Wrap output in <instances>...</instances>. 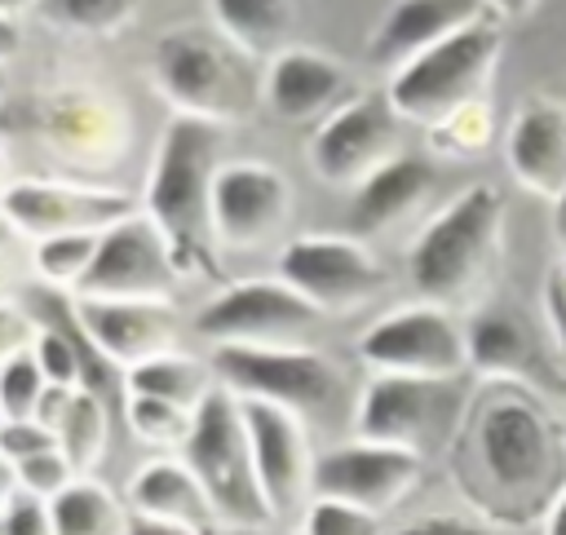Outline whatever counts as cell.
I'll return each instance as SVG.
<instances>
[{
	"label": "cell",
	"mask_w": 566,
	"mask_h": 535,
	"mask_svg": "<svg viewBox=\"0 0 566 535\" xmlns=\"http://www.w3.org/2000/svg\"><path fill=\"white\" fill-rule=\"evenodd\" d=\"M217 146L221 128L203 119L172 115L150 164L146 181V217L164 234L177 274L212 270V181H217Z\"/></svg>",
	"instance_id": "6da1fadb"
},
{
	"label": "cell",
	"mask_w": 566,
	"mask_h": 535,
	"mask_svg": "<svg viewBox=\"0 0 566 535\" xmlns=\"http://www.w3.org/2000/svg\"><path fill=\"white\" fill-rule=\"evenodd\" d=\"M504 234V199L495 186L473 181L438 217L420 225L407 248V279L424 305L460 301L491 270Z\"/></svg>",
	"instance_id": "7a4b0ae2"
},
{
	"label": "cell",
	"mask_w": 566,
	"mask_h": 535,
	"mask_svg": "<svg viewBox=\"0 0 566 535\" xmlns=\"http://www.w3.org/2000/svg\"><path fill=\"white\" fill-rule=\"evenodd\" d=\"M473 451H478L482 482L504 508H526L544 500L566 455V447H557V433L544 407L513 389L482 402L478 424H473Z\"/></svg>",
	"instance_id": "3957f363"
},
{
	"label": "cell",
	"mask_w": 566,
	"mask_h": 535,
	"mask_svg": "<svg viewBox=\"0 0 566 535\" xmlns=\"http://www.w3.org/2000/svg\"><path fill=\"white\" fill-rule=\"evenodd\" d=\"M500 18L486 4V13L455 31L451 40L433 44L429 53L411 57L402 71H394L385 97L394 106L398 119L420 124L424 133L438 128L442 119H451L455 111H464L469 102H482V84L500 57Z\"/></svg>",
	"instance_id": "277c9868"
},
{
	"label": "cell",
	"mask_w": 566,
	"mask_h": 535,
	"mask_svg": "<svg viewBox=\"0 0 566 535\" xmlns=\"http://www.w3.org/2000/svg\"><path fill=\"white\" fill-rule=\"evenodd\" d=\"M155 88L172 106V115L226 124L252 111L256 84L248 75V57L208 31H168L155 44Z\"/></svg>",
	"instance_id": "5b68a950"
},
{
	"label": "cell",
	"mask_w": 566,
	"mask_h": 535,
	"mask_svg": "<svg viewBox=\"0 0 566 535\" xmlns=\"http://www.w3.org/2000/svg\"><path fill=\"white\" fill-rule=\"evenodd\" d=\"M181 460L203 482V491L221 517H230L239 526L274 522L261 500V486H256L252 442H248V424L239 411V394H230L226 385H212L208 398L199 402L190 442L181 447Z\"/></svg>",
	"instance_id": "8992f818"
},
{
	"label": "cell",
	"mask_w": 566,
	"mask_h": 535,
	"mask_svg": "<svg viewBox=\"0 0 566 535\" xmlns=\"http://www.w3.org/2000/svg\"><path fill=\"white\" fill-rule=\"evenodd\" d=\"M212 376L239 398L287 411H323L340 398L336 363L301 345H212Z\"/></svg>",
	"instance_id": "52a82bcc"
},
{
	"label": "cell",
	"mask_w": 566,
	"mask_h": 535,
	"mask_svg": "<svg viewBox=\"0 0 566 535\" xmlns=\"http://www.w3.org/2000/svg\"><path fill=\"white\" fill-rule=\"evenodd\" d=\"M358 358L376 371L455 380L469 367V345L442 305H402L380 314L358 336Z\"/></svg>",
	"instance_id": "ba28073f"
},
{
	"label": "cell",
	"mask_w": 566,
	"mask_h": 535,
	"mask_svg": "<svg viewBox=\"0 0 566 535\" xmlns=\"http://www.w3.org/2000/svg\"><path fill=\"white\" fill-rule=\"evenodd\" d=\"M279 279L301 292L318 314L358 310L385 283V265L354 234H296L279 252Z\"/></svg>",
	"instance_id": "9c48e42d"
},
{
	"label": "cell",
	"mask_w": 566,
	"mask_h": 535,
	"mask_svg": "<svg viewBox=\"0 0 566 535\" xmlns=\"http://www.w3.org/2000/svg\"><path fill=\"white\" fill-rule=\"evenodd\" d=\"M177 279L181 274H177L172 252H168L164 234L155 230V221L133 217V221L102 234L97 256L71 296L75 301H159V305H172Z\"/></svg>",
	"instance_id": "30bf717a"
},
{
	"label": "cell",
	"mask_w": 566,
	"mask_h": 535,
	"mask_svg": "<svg viewBox=\"0 0 566 535\" xmlns=\"http://www.w3.org/2000/svg\"><path fill=\"white\" fill-rule=\"evenodd\" d=\"M137 217V199L111 186H71V181H9L4 221L35 243L57 234H106Z\"/></svg>",
	"instance_id": "8fae6325"
},
{
	"label": "cell",
	"mask_w": 566,
	"mask_h": 535,
	"mask_svg": "<svg viewBox=\"0 0 566 535\" xmlns=\"http://www.w3.org/2000/svg\"><path fill=\"white\" fill-rule=\"evenodd\" d=\"M318 318L323 314L283 279H248L217 292L195 314V332L212 345H287Z\"/></svg>",
	"instance_id": "7c38bea8"
},
{
	"label": "cell",
	"mask_w": 566,
	"mask_h": 535,
	"mask_svg": "<svg viewBox=\"0 0 566 535\" xmlns=\"http://www.w3.org/2000/svg\"><path fill=\"white\" fill-rule=\"evenodd\" d=\"M398 115L389 97H349L310 137V168L327 186H363L376 168L398 159Z\"/></svg>",
	"instance_id": "4fadbf2b"
},
{
	"label": "cell",
	"mask_w": 566,
	"mask_h": 535,
	"mask_svg": "<svg viewBox=\"0 0 566 535\" xmlns=\"http://www.w3.org/2000/svg\"><path fill=\"white\" fill-rule=\"evenodd\" d=\"M424 455L411 447H385V442H345L323 455H314V495L340 500L363 513H385L407 500V491L420 482Z\"/></svg>",
	"instance_id": "5bb4252c"
},
{
	"label": "cell",
	"mask_w": 566,
	"mask_h": 535,
	"mask_svg": "<svg viewBox=\"0 0 566 535\" xmlns=\"http://www.w3.org/2000/svg\"><path fill=\"white\" fill-rule=\"evenodd\" d=\"M248 442H252V469L261 500L270 517H287L314 500V455L305 442V429L296 411L261 402V398H239Z\"/></svg>",
	"instance_id": "9a60e30c"
},
{
	"label": "cell",
	"mask_w": 566,
	"mask_h": 535,
	"mask_svg": "<svg viewBox=\"0 0 566 535\" xmlns=\"http://www.w3.org/2000/svg\"><path fill=\"white\" fill-rule=\"evenodd\" d=\"M292 212V186L279 168L261 159H234L217 168L212 181V234L226 248L270 243Z\"/></svg>",
	"instance_id": "2e32d148"
},
{
	"label": "cell",
	"mask_w": 566,
	"mask_h": 535,
	"mask_svg": "<svg viewBox=\"0 0 566 535\" xmlns=\"http://www.w3.org/2000/svg\"><path fill=\"white\" fill-rule=\"evenodd\" d=\"M447 389H451V380L371 371V380L358 394L354 429L363 442L411 447L424 455V438L438 433L447 420Z\"/></svg>",
	"instance_id": "e0dca14e"
},
{
	"label": "cell",
	"mask_w": 566,
	"mask_h": 535,
	"mask_svg": "<svg viewBox=\"0 0 566 535\" xmlns=\"http://www.w3.org/2000/svg\"><path fill=\"white\" fill-rule=\"evenodd\" d=\"M345 66L318 49L305 44H287L261 80V97L265 106L287 119V124H305V119H327L345 106Z\"/></svg>",
	"instance_id": "ac0fdd59"
},
{
	"label": "cell",
	"mask_w": 566,
	"mask_h": 535,
	"mask_svg": "<svg viewBox=\"0 0 566 535\" xmlns=\"http://www.w3.org/2000/svg\"><path fill=\"white\" fill-rule=\"evenodd\" d=\"M75 314L93 345L115 367H137L146 358L172 354L177 340V310L159 301H75Z\"/></svg>",
	"instance_id": "d6986e66"
},
{
	"label": "cell",
	"mask_w": 566,
	"mask_h": 535,
	"mask_svg": "<svg viewBox=\"0 0 566 535\" xmlns=\"http://www.w3.org/2000/svg\"><path fill=\"white\" fill-rule=\"evenodd\" d=\"M504 159L517 186L557 203L566 195V106L548 97L522 102L504 137Z\"/></svg>",
	"instance_id": "ffe728a7"
},
{
	"label": "cell",
	"mask_w": 566,
	"mask_h": 535,
	"mask_svg": "<svg viewBox=\"0 0 566 535\" xmlns=\"http://www.w3.org/2000/svg\"><path fill=\"white\" fill-rule=\"evenodd\" d=\"M486 13V4L478 0H398L385 9L380 27L371 31V62L376 66H407L411 57L429 53L433 44L451 40L455 31L473 27Z\"/></svg>",
	"instance_id": "44dd1931"
},
{
	"label": "cell",
	"mask_w": 566,
	"mask_h": 535,
	"mask_svg": "<svg viewBox=\"0 0 566 535\" xmlns=\"http://www.w3.org/2000/svg\"><path fill=\"white\" fill-rule=\"evenodd\" d=\"M128 513L186 526L199 535H217V517H221L186 460H146L128 482Z\"/></svg>",
	"instance_id": "7402d4cb"
},
{
	"label": "cell",
	"mask_w": 566,
	"mask_h": 535,
	"mask_svg": "<svg viewBox=\"0 0 566 535\" xmlns=\"http://www.w3.org/2000/svg\"><path fill=\"white\" fill-rule=\"evenodd\" d=\"M44 137L66 159H115L124 146V111L97 93H62L44 106Z\"/></svg>",
	"instance_id": "603a6c76"
},
{
	"label": "cell",
	"mask_w": 566,
	"mask_h": 535,
	"mask_svg": "<svg viewBox=\"0 0 566 535\" xmlns=\"http://www.w3.org/2000/svg\"><path fill=\"white\" fill-rule=\"evenodd\" d=\"M433 190V164L420 155H398L385 168H376L349 203V225L354 234H376L394 221H402L424 195Z\"/></svg>",
	"instance_id": "cb8c5ba5"
},
{
	"label": "cell",
	"mask_w": 566,
	"mask_h": 535,
	"mask_svg": "<svg viewBox=\"0 0 566 535\" xmlns=\"http://www.w3.org/2000/svg\"><path fill=\"white\" fill-rule=\"evenodd\" d=\"M464 345H469V367L482 376H526V367L535 363V340L526 323L504 305L478 310L464 327Z\"/></svg>",
	"instance_id": "d4e9b609"
},
{
	"label": "cell",
	"mask_w": 566,
	"mask_h": 535,
	"mask_svg": "<svg viewBox=\"0 0 566 535\" xmlns=\"http://www.w3.org/2000/svg\"><path fill=\"white\" fill-rule=\"evenodd\" d=\"M217 35H226L243 57H279L296 9L283 0H217L208 4Z\"/></svg>",
	"instance_id": "484cf974"
},
{
	"label": "cell",
	"mask_w": 566,
	"mask_h": 535,
	"mask_svg": "<svg viewBox=\"0 0 566 535\" xmlns=\"http://www.w3.org/2000/svg\"><path fill=\"white\" fill-rule=\"evenodd\" d=\"M124 389H128V398H164L172 407L199 411V402L212 389V376L190 354H159V358H146V363L128 367Z\"/></svg>",
	"instance_id": "4316f807"
},
{
	"label": "cell",
	"mask_w": 566,
	"mask_h": 535,
	"mask_svg": "<svg viewBox=\"0 0 566 535\" xmlns=\"http://www.w3.org/2000/svg\"><path fill=\"white\" fill-rule=\"evenodd\" d=\"M49 517L53 535H128V513L93 478H75L62 495H53Z\"/></svg>",
	"instance_id": "83f0119b"
},
{
	"label": "cell",
	"mask_w": 566,
	"mask_h": 535,
	"mask_svg": "<svg viewBox=\"0 0 566 535\" xmlns=\"http://www.w3.org/2000/svg\"><path fill=\"white\" fill-rule=\"evenodd\" d=\"M111 407L102 398H93L88 389H75L62 424H57V451L66 455V464L75 469V478H88L102 455H106V438H111Z\"/></svg>",
	"instance_id": "f1b7e54d"
},
{
	"label": "cell",
	"mask_w": 566,
	"mask_h": 535,
	"mask_svg": "<svg viewBox=\"0 0 566 535\" xmlns=\"http://www.w3.org/2000/svg\"><path fill=\"white\" fill-rule=\"evenodd\" d=\"M31 13L71 35H115L133 22L137 4L133 0H40Z\"/></svg>",
	"instance_id": "f546056e"
},
{
	"label": "cell",
	"mask_w": 566,
	"mask_h": 535,
	"mask_svg": "<svg viewBox=\"0 0 566 535\" xmlns=\"http://www.w3.org/2000/svg\"><path fill=\"white\" fill-rule=\"evenodd\" d=\"M97 243L102 234H57V239H44L35 243V270L44 279V287H80V279L88 274L93 256H97Z\"/></svg>",
	"instance_id": "4dcf8cb0"
},
{
	"label": "cell",
	"mask_w": 566,
	"mask_h": 535,
	"mask_svg": "<svg viewBox=\"0 0 566 535\" xmlns=\"http://www.w3.org/2000/svg\"><path fill=\"white\" fill-rule=\"evenodd\" d=\"M49 380L35 363V349H9L4 354V371H0V411H4V424H22V420H35V407L44 398Z\"/></svg>",
	"instance_id": "1f68e13d"
},
{
	"label": "cell",
	"mask_w": 566,
	"mask_h": 535,
	"mask_svg": "<svg viewBox=\"0 0 566 535\" xmlns=\"http://www.w3.org/2000/svg\"><path fill=\"white\" fill-rule=\"evenodd\" d=\"M124 416H128V429L150 447H186L195 429V411L172 407L164 398H128Z\"/></svg>",
	"instance_id": "d6a6232c"
},
{
	"label": "cell",
	"mask_w": 566,
	"mask_h": 535,
	"mask_svg": "<svg viewBox=\"0 0 566 535\" xmlns=\"http://www.w3.org/2000/svg\"><path fill=\"white\" fill-rule=\"evenodd\" d=\"M301 535H389L376 513H363L340 500H310L301 513Z\"/></svg>",
	"instance_id": "836d02e7"
},
{
	"label": "cell",
	"mask_w": 566,
	"mask_h": 535,
	"mask_svg": "<svg viewBox=\"0 0 566 535\" xmlns=\"http://www.w3.org/2000/svg\"><path fill=\"white\" fill-rule=\"evenodd\" d=\"M491 137V111L486 102H469L464 111H455L451 119H442L438 128H429V146L438 155H473L482 150Z\"/></svg>",
	"instance_id": "e575fe53"
},
{
	"label": "cell",
	"mask_w": 566,
	"mask_h": 535,
	"mask_svg": "<svg viewBox=\"0 0 566 535\" xmlns=\"http://www.w3.org/2000/svg\"><path fill=\"white\" fill-rule=\"evenodd\" d=\"M13 473H18V486L27 491V495H35V500H53V495H62L71 482H75V469L66 464V455L62 451H44V455H31V460H22V464H13Z\"/></svg>",
	"instance_id": "d590c367"
},
{
	"label": "cell",
	"mask_w": 566,
	"mask_h": 535,
	"mask_svg": "<svg viewBox=\"0 0 566 535\" xmlns=\"http://www.w3.org/2000/svg\"><path fill=\"white\" fill-rule=\"evenodd\" d=\"M0 535H53V517L49 504H40L35 495H27L22 486H13L4 495V526Z\"/></svg>",
	"instance_id": "8d00e7d4"
},
{
	"label": "cell",
	"mask_w": 566,
	"mask_h": 535,
	"mask_svg": "<svg viewBox=\"0 0 566 535\" xmlns=\"http://www.w3.org/2000/svg\"><path fill=\"white\" fill-rule=\"evenodd\" d=\"M0 447H4L9 464H22V460H31V455L57 451V433H49V429L35 424V420H22V424H4V429H0Z\"/></svg>",
	"instance_id": "74e56055"
},
{
	"label": "cell",
	"mask_w": 566,
	"mask_h": 535,
	"mask_svg": "<svg viewBox=\"0 0 566 535\" xmlns=\"http://www.w3.org/2000/svg\"><path fill=\"white\" fill-rule=\"evenodd\" d=\"M544 314H548V327H553V340L566 367V265H553L544 279Z\"/></svg>",
	"instance_id": "f35d334b"
},
{
	"label": "cell",
	"mask_w": 566,
	"mask_h": 535,
	"mask_svg": "<svg viewBox=\"0 0 566 535\" xmlns=\"http://www.w3.org/2000/svg\"><path fill=\"white\" fill-rule=\"evenodd\" d=\"M389 535H491V531L473 517H460V513H424V517H416Z\"/></svg>",
	"instance_id": "ab89813d"
},
{
	"label": "cell",
	"mask_w": 566,
	"mask_h": 535,
	"mask_svg": "<svg viewBox=\"0 0 566 535\" xmlns=\"http://www.w3.org/2000/svg\"><path fill=\"white\" fill-rule=\"evenodd\" d=\"M128 535H199V531H186V526H168V522H150V517L128 513Z\"/></svg>",
	"instance_id": "60d3db41"
},
{
	"label": "cell",
	"mask_w": 566,
	"mask_h": 535,
	"mask_svg": "<svg viewBox=\"0 0 566 535\" xmlns=\"http://www.w3.org/2000/svg\"><path fill=\"white\" fill-rule=\"evenodd\" d=\"M544 535H566V486L553 495L548 517H544Z\"/></svg>",
	"instance_id": "b9f144b4"
},
{
	"label": "cell",
	"mask_w": 566,
	"mask_h": 535,
	"mask_svg": "<svg viewBox=\"0 0 566 535\" xmlns=\"http://www.w3.org/2000/svg\"><path fill=\"white\" fill-rule=\"evenodd\" d=\"M553 239H557V248L566 252V195L553 203Z\"/></svg>",
	"instance_id": "7bdbcfd3"
},
{
	"label": "cell",
	"mask_w": 566,
	"mask_h": 535,
	"mask_svg": "<svg viewBox=\"0 0 566 535\" xmlns=\"http://www.w3.org/2000/svg\"><path fill=\"white\" fill-rule=\"evenodd\" d=\"M0 31H4V53H13V49H18V27H13V13H4V18H0Z\"/></svg>",
	"instance_id": "ee69618b"
}]
</instances>
